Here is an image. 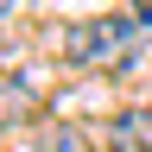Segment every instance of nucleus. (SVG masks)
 I'll return each mask as SVG.
<instances>
[{"instance_id":"f03ea898","label":"nucleus","mask_w":152,"mask_h":152,"mask_svg":"<svg viewBox=\"0 0 152 152\" xmlns=\"http://www.w3.org/2000/svg\"><path fill=\"white\" fill-rule=\"evenodd\" d=\"M108 152H152V108H121L108 127Z\"/></svg>"},{"instance_id":"7ed1b4c3","label":"nucleus","mask_w":152,"mask_h":152,"mask_svg":"<svg viewBox=\"0 0 152 152\" xmlns=\"http://www.w3.org/2000/svg\"><path fill=\"white\" fill-rule=\"evenodd\" d=\"M38 121V89L26 76H0V127H26Z\"/></svg>"},{"instance_id":"423d86ee","label":"nucleus","mask_w":152,"mask_h":152,"mask_svg":"<svg viewBox=\"0 0 152 152\" xmlns=\"http://www.w3.org/2000/svg\"><path fill=\"white\" fill-rule=\"evenodd\" d=\"M7 13H13V0H0V19H7Z\"/></svg>"},{"instance_id":"39448f33","label":"nucleus","mask_w":152,"mask_h":152,"mask_svg":"<svg viewBox=\"0 0 152 152\" xmlns=\"http://www.w3.org/2000/svg\"><path fill=\"white\" fill-rule=\"evenodd\" d=\"M133 13H140V26H152V0H133Z\"/></svg>"},{"instance_id":"20e7f679","label":"nucleus","mask_w":152,"mask_h":152,"mask_svg":"<svg viewBox=\"0 0 152 152\" xmlns=\"http://www.w3.org/2000/svg\"><path fill=\"white\" fill-rule=\"evenodd\" d=\"M38 152H83V133H76V127H45Z\"/></svg>"},{"instance_id":"f257e3e1","label":"nucleus","mask_w":152,"mask_h":152,"mask_svg":"<svg viewBox=\"0 0 152 152\" xmlns=\"http://www.w3.org/2000/svg\"><path fill=\"white\" fill-rule=\"evenodd\" d=\"M64 57L76 70H127L133 57H140V19L127 13H102V19H76L64 32Z\"/></svg>"}]
</instances>
